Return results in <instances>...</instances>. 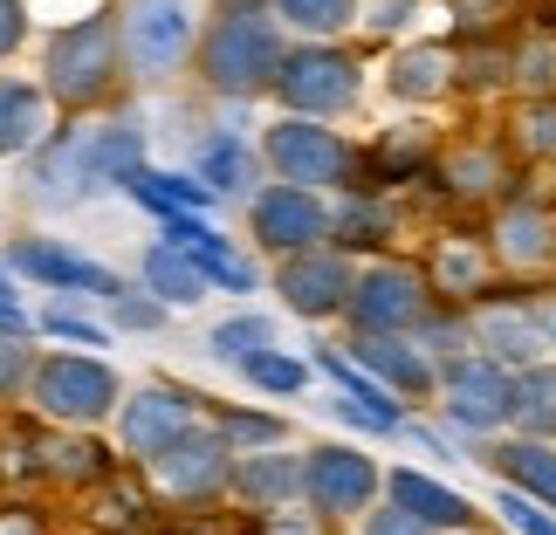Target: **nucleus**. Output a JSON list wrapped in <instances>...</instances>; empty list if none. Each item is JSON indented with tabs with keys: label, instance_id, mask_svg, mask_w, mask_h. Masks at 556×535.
<instances>
[{
	"label": "nucleus",
	"instance_id": "1",
	"mask_svg": "<svg viewBox=\"0 0 556 535\" xmlns=\"http://www.w3.org/2000/svg\"><path fill=\"white\" fill-rule=\"evenodd\" d=\"M138 173V131L131 124H97V131L55 138L35 165V200L41 206H76L97 200L103 186H124Z\"/></svg>",
	"mask_w": 556,
	"mask_h": 535
},
{
	"label": "nucleus",
	"instance_id": "2",
	"mask_svg": "<svg viewBox=\"0 0 556 535\" xmlns=\"http://www.w3.org/2000/svg\"><path fill=\"white\" fill-rule=\"evenodd\" d=\"M282 28L262 0H233V8L206 28V49H200V76L213 82L220 97H262L275 90V69H282Z\"/></svg>",
	"mask_w": 556,
	"mask_h": 535
},
{
	"label": "nucleus",
	"instance_id": "3",
	"mask_svg": "<svg viewBox=\"0 0 556 535\" xmlns=\"http://www.w3.org/2000/svg\"><path fill=\"white\" fill-rule=\"evenodd\" d=\"M262 152H268V165H275V179H282V186H303V192H330V186L365 192V152H357L344 131H330V124L282 117L262 138Z\"/></svg>",
	"mask_w": 556,
	"mask_h": 535
},
{
	"label": "nucleus",
	"instance_id": "4",
	"mask_svg": "<svg viewBox=\"0 0 556 535\" xmlns=\"http://www.w3.org/2000/svg\"><path fill=\"white\" fill-rule=\"evenodd\" d=\"M426 316H433V289H426L419 262H399V254H378V262L357 268L344 323L351 336H413Z\"/></svg>",
	"mask_w": 556,
	"mask_h": 535
},
{
	"label": "nucleus",
	"instance_id": "5",
	"mask_svg": "<svg viewBox=\"0 0 556 535\" xmlns=\"http://www.w3.org/2000/svg\"><path fill=\"white\" fill-rule=\"evenodd\" d=\"M275 97L289 103V117L330 124L365 97V69H357V55L337 49V41H303V49H289L282 69H275Z\"/></svg>",
	"mask_w": 556,
	"mask_h": 535
},
{
	"label": "nucleus",
	"instance_id": "6",
	"mask_svg": "<svg viewBox=\"0 0 556 535\" xmlns=\"http://www.w3.org/2000/svg\"><path fill=\"white\" fill-rule=\"evenodd\" d=\"M384 501V467L357 446H309L303 454V508L316 522H365Z\"/></svg>",
	"mask_w": 556,
	"mask_h": 535
},
{
	"label": "nucleus",
	"instance_id": "7",
	"mask_svg": "<svg viewBox=\"0 0 556 535\" xmlns=\"http://www.w3.org/2000/svg\"><path fill=\"white\" fill-rule=\"evenodd\" d=\"M117 55H124V41L111 28V14H90V21H76V28H62L49 41V97L62 103H103L111 97V82H117Z\"/></svg>",
	"mask_w": 556,
	"mask_h": 535
},
{
	"label": "nucleus",
	"instance_id": "8",
	"mask_svg": "<svg viewBox=\"0 0 556 535\" xmlns=\"http://www.w3.org/2000/svg\"><path fill=\"white\" fill-rule=\"evenodd\" d=\"M508 398H516V371H502L495 357H460L440 371V419L467 440H502Z\"/></svg>",
	"mask_w": 556,
	"mask_h": 535
},
{
	"label": "nucleus",
	"instance_id": "9",
	"mask_svg": "<svg viewBox=\"0 0 556 535\" xmlns=\"http://www.w3.org/2000/svg\"><path fill=\"white\" fill-rule=\"evenodd\" d=\"M117 21H124L117 41H124V55H131V69L144 82H165V76L186 69V49H192V8L186 0H131Z\"/></svg>",
	"mask_w": 556,
	"mask_h": 535
},
{
	"label": "nucleus",
	"instance_id": "10",
	"mask_svg": "<svg viewBox=\"0 0 556 535\" xmlns=\"http://www.w3.org/2000/svg\"><path fill=\"white\" fill-rule=\"evenodd\" d=\"M254 241L268 254H309V247H330V206L324 192H303V186H262L254 192Z\"/></svg>",
	"mask_w": 556,
	"mask_h": 535
},
{
	"label": "nucleus",
	"instance_id": "11",
	"mask_svg": "<svg viewBox=\"0 0 556 535\" xmlns=\"http://www.w3.org/2000/svg\"><path fill=\"white\" fill-rule=\"evenodd\" d=\"M419 268L440 309H475L481 295H495V275H502L495 254H488V233H440Z\"/></svg>",
	"mask_w": 556,
	"mask_h": 535
},
{
	"label": "nucleus",
	"instance_id": "12",
	"mask_svg": "<svg viewBox=\"0 0 556 535\" xmlns=\"http://www.w3.org/2000/svg\"><path fill=\"white\" fill-rule=\"evenodd\" d=\"M488 254L502 275H556V213L536 200H502L488 220Z\"/></svg>",
	"mask_w": 556,
	"mask_h": 535
},
{
	"label": "nucleus",
	"instance_id": "13",
	"mask_svg": "<svg viewBox=\"0 0 556 535\" xmlns=\"http://www.w3.org/2000/svg\"><path fill=\"white\" fill-rule=\"evenodd\" d=\"M351 282H357V268H351L344 247H309V254H289V262L275 268V295H282L295 316H309V323L344 316Z\"/></svg>",
	"mask_w": 556,
	"mask_h": 535
},
{
	"label": "nucleus",
	"instance_id": "14",
	"mask_svg": "<svg viewBox=\"0 0 556 535\" xmlns=\"http://www.w3.org/2000/svg\"><path fill=\"white\" fill-rule=\"evenodd\" d=\"M35 405L49 419L90 425L117 405V378H111V364H97V357H49L35 371Z\"/></svg>",
	"mask_w": 556,
	"mask_h": 535
},
{
	"label": "nucleus",
	"instance_id": "15",
	"mask_svg": "<svg viewBox=\"0 0 556 535\" xmlns=\"http://www.w3.org/2000/svg\"><path fill=\"white\" fill-rule=\"evenodd\" d=\"M467 336H475V357H495L502 371H529L543 364V336H536V316H529V295H481L467 309Z\"/></svg>",
	"mask_w": 556,
	"mask_h": 535
},
{
	"label": "nucleus",
	"instance_id": "16",
	"mask_svg": "<svg viewBox=\"0 0 556 535\" xmlns=\"http://www.w3.org/2000/svg\"><path fill=\"white\" fill-rule=\"evenodd\" d=\"M152 481H159V495L165 501H213V495H227L233 487V454H227V440L220 433H186L179 446H165V454L152 460Z\"/></svg>",
	"mask_w": 556,
	"mask_h": 535
},
{
	"label": "nucleus",
	"instance_id": "17",
	"mask_svg": "<svg viewBox=\"0 0 556 535\" xmlns=\"http://www.w3.org/2000/svg\"><path fill=\"white\" fill-rule=\"evenodd\" d=\"M351 364L371 371L399 405H419V398H440V371L426 364V351L413 336H351Z\"/></svg>",
	"mask_w": 556,
	"mask_h": 535
},
{
	"label": "nucleus",
	"instance_id": "18",
	"mask_svg": "<svg viewBox=\"0 0 556 535\" xmlns=\"http://www.w3.org/2000/svg\"><path fill=\"white\" fill-rule=\"evenodd\" d=\"M433 179L446 186V200L481 206V200H502V192L516 186V158H508L502 138H467V144H454V152L433 165Z\"/></svg>",
	"mask_w": 556,
	"mask_h": 535
},
{
	"label": "nucleus",
	"instance_id": "19",
	"mask_svg": "<svg viewBox=\"0 0 556 535\" xmlns=\"http://www.w3.org/2000/svg\"><path fill=\"white\" fill-rule=\"evenodd\" d=\"M384 501L392 508H405L413 522H426L433 535H467L481 522V508L460 495V487H446V481H433V474H419V467H392L384 474Z\"/></svg>",
	"mask_w": 556,
	"mask_h": 535
},
{
	"label": "nucleus",
	"instance_id": "20",
	"mask_svg": "<svg viewBox=\"0 0 556 535\" xmlns=\"http://www.w3.org/2000/svg\"><path fill=\"white\" fill-rule=\"evenodd\" d=\"M192 392H173V384H152V392H138L124 405V446H131L138 460H159L165 446H179L192 433Z\"/></svg>",
	"mask_w": 556,
	"mask_h": 535
},
{
	"label": "nucleus",
	"instance_id": "21",
	"mask_svg": "<svg viewBox=\"0 0 556 535\" xmlns=\"http://www.w3.org/2000/svg\"><path fill=\"white\" fill-rule=\"evenodd\" d=\"M481 467L495 474L502 487H516V495L556 508V446L549 440H481Z\"/></svg>",
	"mask_w": 556,
	"mask_h": 535
},
{
	"label": "nucleus",
	"instance_id": "22",
	"mask_svg": "<svg viewBox=\"0 0 556 535\" xmlns=\"http://www.w3.org/2000/svg\"><path fill=\"white\" fill-rule=\"evenodd\" d=\"M8 268H21V275H35V282H49V289H83V295H124V282L111 268H97V262H83V254H70V247H55V241H21L14 254H8Z\"/></svg>",
	"mask_w": 556,
	"mask_h": 535
},
{
	"label": "nucleus",
	"instance_id": "23",
	"mask_svg": "<svg viewBox=\"0 0 556 535\" xmlns=\"http://www.w3.org/2000/svg\"><path fill=\"white\" fill-rule=\"evenodd\" d=\"M233 495H241L248 508H262V515H275V508H295V501H303V460L282 454V446L233 460Z\"/></svg>",
	"mask_w": 556,
	"mask_h": 535
},
{
	"label": "nucleus",
	"instance_id": "24",
	"mask_svg": "<svg viewBox=\"0 0 556 535\" xmlns=\"http://www.w3.org/2000/svg\"><path fill=\"white\" fill-rule=\"evenodd\" d=\"M392 233H399V213L384 192H344V206L330 213V247L344 254H378Z\"/></svg>",
	"mask_w": 556,
	"mask_h": 535
},
{
	"label": "nucleus",
	"instance_id": "25",
	"mask_svg": "<svg viewBox=\"0 0 556 535\" xmlns=\"http://www.w3.org/2000/svg\"><path fill=\"white\" fill-rule=\"evenodd\" d=\"M446 90H454V49L413 41V49L392 55V97L399 103H440Z\"/></svg>",
	"mask_w": 556,
	"mask_h": 535
},
{
	"label": "nucleus",
	"instance_id": "26",
	"mask_svg": "<svg viewBox=\"0 0 556 535\" xmlns=\"http://www.w3.org/2000/svg\"><path fill=\"white\" fill-rule=\"evenodd\" d=\"M508 425L516 440H549L556 446V357L516 371V398H508Z\"/></svg>",
	"mask_w": 556,
	"mask_h": 535
},
{
	"label": "nucleus",
	"instance_id": "27",
	"mask_svg": "<svg viewBox=\"0 0 556 535\" xmlns=\"http://www.w3.org/2000/svg\"><path fill=\"white\" fill-rule=\"evenodd\" d=\"M502 144L516 165H549L556 158V97H516Z\"/></svg>",
	"mask_w": 556,
	"mask_h": 535
},
{
	"label": "nucleus",
	"instance_id": "28",
	"mask_svg": "<svg viewBox=\"0 0 556 535\" xmlns=\"http://www.w3.org/2000/svg\"><path fill=\"white\" fill-rule=\"evenodd\" d=\"M124 186H131V200L152 206L159 220H179V213H206V206H213V192L192 186V179H179V173H144V165H138Z\"/></svg>",
	"mask_w": 556,
	"mask_h": 535
},
{
	"label": "nucleus",
	"instance_id": "29",
	"mask_svg": "<svg viewBox=\"0 0 556 535\" xmlns=\"http://www.w3.org/2000/svg\"><path fill=\"white\" fill-rule=\"evenodd\" d=\"M508 90L516 97H556V35L508 41Z\"/></svg>",
	"mask_w": 556,
	"mask_h": 535
},
{
	"label": "nucleus",
	"instance_id": "30",
	"mask_svg": "<svg viewBox=\"0 0 556 535\" xmlns=\"http://www.w3.org/2000/svg\"><path fill=\"white\" fill-rule=\"evenodd\" d=\"M144 289L179 309V303H200L206 295V275H200V262H186L179 247H152L144 254Z\"/></svg>",
	"mask_w": 556,
	"mask_h": 535
},
{
	"label": "nucleus",
	"instance_id": "31",
	"mask_svg": "<svg viewBox=\"0 0 556 535\" xmlns=\"http://www.w3.org/2000/svg\"><path fill=\"white\" fill-rule=\"evenodd\" d=\"M206 351L220 364H233V371H248L254 357L275 351V323H268V316H227V323L206 336Z\"/></svg>",
	"mask_w": 556,
	"mask_h": 535
},
{
	"label": "nucleus",
	"instance_id": "32",
	"mask_svg": "<svg viewBox=\"0 0 556 535\" xmlns=\"http://www.w3.org/2000/svg\"><path fill=\"white\" fill-rule=\"evenodd\" d=\"M35 138H41V90H28V82H0V158L28 152Z\"/></svg>",
	"mask_w": 556,
	"mask_h": 535
},
{
	"label": "nucleus",
	"instance_id": "33",
	"mask_svg": "<svg viewBox=\"0 0 556 535\" xmlns=\"http://www.w3.org/2000/svg\"><path fill=\"white\" fill-rule=\"evenodd\" d=\"M268 14L289 21V28L309 35V41H330L357 21V0H268Z\"/></svg>",
	"mask_w": 556,
	"mask_h": 535
},
{
	"label": "nucleus",
	"instance_id": "34",
	"mask_svg": "<svg viewBox=\"0 0 556 535\" xmlns=\"http://www.w3.org/2000/svg\"><path fill=\"white\" fill-rule=\"evenodd\" d=\"M200 179H206V192H248V179H254V152L233 131H220L206 144V158H200Z\"/></svg>",
	"mask_w": 556,
	"mask_h": 535
},
{
	"label": "nucleus",
	"instance_id": "35",
	"mask_svg": "<svg viewBox=\"0 0 556 535\" xmlns=\"http://www.w3.org/2000/svg\"><path fill=\"white\" fill-rule=\"evenodd\" d=\"M330 419H344L351 433H365V440H399L405 433V405H365V398H344V392L330 398Z\"/></svg>",
	"mask_w": 556,
	"mask_h": 535
},
{
	"label": "nucleus",
	"instance_id": "36",
	"mask_svg": "<svg viewBox=\"0 0 556 535\" xmlns=\"http://www.w3.org/2000/svg\"><path fill=\"white\" fill-rule=\"evenodd\" d=\"M248 384H254V392H275V398H295V392H303V384H309V364L303 357H295V351H268V357H254L248 364V371H241Z\"/></svg>",
	"mask_w": 556,
	"mask_h": 535
},
{
	"label": "nucleus",
	"instance_id": "37",
	"mask_svg": "<svg viewBox=\"0 0 556 535\" xmlns=\"http://www.w3.org/2000/svg\"><path fill=\"white\" fill-rule=\"evenodd\" d=\"M454 90H508V49H460L454 55Z\"/></svg>",
	"mask_w": 556,
	"mask_h": 535
},
{
	"label": "nucleus",
	"instance_id": "38",
	"mask_svg": "<svg viewBox=\"0 0 556 535\" xmlns=\"http://www.w3.org/2000/svg\"><path fill=\"white\" fill-rule=\"evenodd\" d=\"M220 440H227V446H254V454H268V446L289 440V425L275 419V412H227V419H220Z\"/></svg>",
	"mask_w": 556,
	"mask_h": 535
},
{
	"label": "nucleus",
	"instance_id": "39",
	"mask_svg": "<svg viewBox=\"0 0 556 535\" xmlns=\"http://www.w3.org/2000/svg\"><path fill=\"white\" fill-rule=\"evenodd\" d=\"M495 515L516 528V535H556V508L516 495V487H495Z\"/></svg>",
	"mask_w": 556,
	"mask_h": 535
},
{
	"label": "nucleus",
	"instance_id": "40",
	"mask_svg": "<svg viewBox=\"0 0 556 535\" xmlns=\"http://www.w3.org/2000/svg\"><path fill=\"white\" fill-rule=\"evenodd\" d=\"M41 454H49V474L55 481H103V454H97V446H83V440H49Z\"/></svg>",
	"mask_w": 556,
	"mask_h": 535
},
{
	"label": "nucleus",
	"instance_id": "41",
	"mask_svg": "<svg viewBox=\"0 0 556 535\" xmlns=\"http://www.w3.org/2000/svg\"><path fill=\"white\" fill-rule=\"evenodd\" d=\"M357 535H433V528H426V522H413V515H405V508H392V501H378L371 515L357 522Z\"/></svg>",
	"mask_w": 556,
	"mask_h": 535
},
{
	"label": "nucleus",
	"instance_id": "42",
	"mask_svg": "<svg viewBox=\"0 0 556 535\" xmlns=\"http://www.w3.org/2000/svg\"><path fill=\"white\" fill-rule=\"evenodd\" d=\"M117 323H124V330H159V323H165V303H144V295L124 289V295H117Z\"/></svg>",
	"mask_w": 556,
	"mask_h": 535
},
{
	"label": "nucleus",
	"instance_id": "43",
	"mask_svg": "<svg viewBox=\"0 0 556 535\" xmlns=\"http://www.w3.org/2000/svg\"><path fill=\"white\" fill-rule=\"evenodd\" d=\"M49 330H55V336H70V344H83V351H103V330H97V323H83L76 309H49Z\"/></svg>",
	"mask_w": 556,
	"mask_h": 535
},
{
	"label": "nucleus",
	"instance_id": "44",
	"mask_svg": "<svg viewBox=\"0 0 556 535\" xmlns=\"http://www.w3.org/2000/svg\"><path fill=\"white\" fill-rule=\"evenodd\" d=\"M21 378H28V351H21V336H0V398H14Z\"/></svg>",
	"mask_w": 556,
	"mask_h": 535
},
{
	"label": "nucleus",
	"instance_id": "45",
	"mask_svg": "<svg viewBox=\"0 0 556 535\" xmlns=\"http://www.w3.org/2000/svg\"><path fill=\"white\" fill-rule=\"evenodd\" d=\"M262 535H324V522L295 515V508H275V515H262Z\"/></svg>",
	"mask_w": 556,
	"mask_h": 535
},
{
	"label": "nucleus",
	"instance_id": "46",
	"mask_svg": "<svg viewBox=\"0 0 556 535\" xmlns=\"http://www.w3.org/2000/svg\"><path fill=\"white\" fill-rule=\"evenodd\" d=\"M529 316H536L543 351H556V289H549V295H529Z\"/></svg>",
	"mask_w": 556,
	"mask_h": 535
},
{
	"label": "nucleus",
	"instance_id": "47",
	"mask_svg": "<svg viewBox=\"0 0 556 535\" xmlns=\"http://www.w3.org/2000/svg\"><path fill=\"white\" fill-rule=\"evenodd\" d=\"M21 28H28V14H21V0H0V55L21 41Z\"/></svg>",
	"mask_w": 556,
	"mask_h": 535
},
{
	"label": "nucleus",
	"instance_id": "48",
	"mask_svg": "<svg viewBox=\"0 0 556 535\" xmlns=\"http://www.w3.org/2000/svg\"><path fill=\"white\" fill-rule=\"evenodd\" d=\"M0 535H41V522L28 515V508H8V515H0Z\"/></svg>",
	"mask_w": 556,
	"mask_h": 535
},
{
	"label": "nucleus",
	"instance_id": "49",
	"mask_svg": "<svg viewBox=\"0 0 556 535\" xmlns=\"http://www.w3.org/2000/svg\"><path fill=\"white\" fill-rule=\"evenodd\" d=\"M0 316H21V295L8 289V275H0Z\"/></svg>",
	"mask_w": 556,
	"mask_h": 535
},
{
	"label": "nucleus",
	"instance_id": "50",
	"mask_svg": "<svg viewBox=\"0 0 556 535\" xmlns=\"http://www.w3.org/2000/svg\"><path fill=\"white\" fill-rule=\"evenodd\" d=\"M454 8H467V14H481V8H495V0H454Z\"/></svg>",
	"mask_w": 556,
	"mask_h": 535
},
{
	"label": "nucleus",
	"instance_id": "51",
	"mask_svg": "<svg viewBox=\"0 0 556 535\" xmlns=\"http://www.w3.org/2000/svg\"><path fill=\"white\" fill-rule=\"evenodd\" d=\"M467 535H481V528H467Z\"/></svg>",
	"mask_w": 556,
	"mask_h": 535
}]
</instances>
